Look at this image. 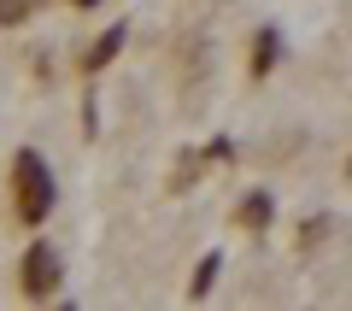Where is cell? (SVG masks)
<instances>
[{"label": "cell", "mask_w": 352, "mask_h": 311, "mask_svg": "<svg viewBox=\"0 0 352 311\" xmlns=\"http://www.w3.org/2000/svg\"><path fill=\"white\" fill-rule=\"evenodd\" d=\"M12 188H18V217H24L30 229L47 224V212H53V171H47V159H41L36 147H18Z\"/></svg>", "instance_id": "cell-1"}, {"label": "cell", "mask_w": 352, "mask_h": 311, "mask_svg": "<svg viewBox=\"0 0 352 311\" xmlns=\"http://www.w3.org/2000/svg\"><path fill=\"white\" fill-rule=\"evenodd\" d=\"M235 224L247 229V235H264V229L276 224V200L264 194V188H258V194H247V200H241V212H235Z\"/></svg>", "instance_id": "cell-3"}, {"label": "cell", "mask_w": 352, "mask_h": 311, "mask_svg": "<svg viewBox=\"0 0 352 311\" xmlns=\"http://www.w3.org/2000/svg\"><path fill=\"white\" fill-rule=\"evenodd\" d=\"M18 276H24V294L30 299H47L53 288H59V253H53L47 241H36V247L24 253V270H18Z\"/></svg>", "instance_id": "cell-2"}, {"label": "cell", "mask_w": 352, "mask_h": 311, "mask_svg": "<svg viewBox=\"0 0 352 311\" xmlns=\"http://www.w3.org/2000/svg\"><path fill=\"white\" fill-rule=\"evenodd\" d=\"M124 36H129V30H124V24H112L100 41H94V47L82 53V71H100V65H112V59H118V47H124Z\"/></svg>", "instance_id": "cell-4"}, {"label": "cell", "mask_w": 352, "mask_h": 311, "mask_svg": "<svg viewBox=\"0 0 352 311\" xmlns=\"http://www.w3.org/2000/svg\"><path fill=\"white\" fill-rule=\"evenodd\" d=\"M71 6H94V0H71Z\"/></svg>", "instance_id": "cell-7"}, {"label": "cell", "mask_w": 352, "mask_h": 311, "mask_svg": "<svg viewBox=\"0 0 352 311\" xmlns=\"http://www.w3.org/2000/svg\"><path fill=\"white\" fill-rule=\"evenodd\" d=\"M276 53H282V36L276 30H258V36H252V76L276 71Z\"/></svg>", "instance_id": "cell-5"}, {"label": "cell", "mask_w": 352, "mask_h": 311, "mask_svg": "<svg viewBox=\"0 0 352 311\" xmlns=\"http://www.w3.org/2000/svg\"><path fill=\"white\" fill-rule=\"evenodd\" d=\"M217 264H223V259H217V253H206V259H200V270H194V282H188L194 294H206V288L217 282Z\"/></svg>", "instance_id": "cell-6"}]
</instances>
